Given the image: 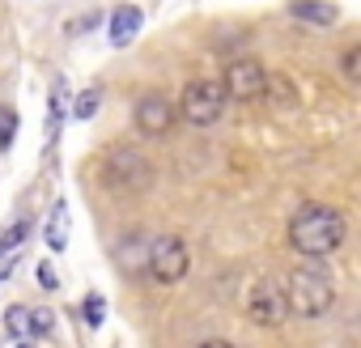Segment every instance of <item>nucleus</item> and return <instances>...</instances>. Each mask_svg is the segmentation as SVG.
Masks as SVG:
<instances>
[{"label":"nucleus","instance_id":"obj_1","mask_svg":"<svg viewBox=\"0 0 361 348\" xmlns=\"http://www.w3.org/2000/svg\"><path fill=\"white\" fill-rule=\"evenodd\" d=\"M344 238H348V221L331 204H306L289 221V247L302 259H327L344 247Z\"/></svg>","mask_w":361,"mask_h":348},{"label":"nucleus","instance_id":"obj_2","mask_svg":"<svg viewBox=\"0 0 361 348\" xmlns=\"http://www.w3.org/2000/svg\"><path fill=\"white\" fill-rule=\"evenodd\" d=\"M285 302H289V314L323 318L336 306V280H331V272L319 268V259H310L306 268H293V276L285 280Z\"/></svg>","mask_w":361,"mask_h":348},{"label":"nucleus","instance_id":"obj_3","mask_svg":"<svg viewBox=\"0 0 361 348\" xmlns=\"http://www.w3.org/2000/svg\"><path fill=\"white\" fill-rule=\"evenodd\" d=\"M192 268V255H188V242L174 238V234H161V238H149L145 242V276L157 280V285H178Z\"/></svg>","mask_w":361,"mask_h":348},{"label":"nucleus","instance_id":"obj_4","mask_svg":"<svg viewBox=\"0 0 361 348\" xmlns=\"http://www.w3.org/2000/svg\"><path fill=\"white\" fill-rule=\"evenodd\" d=\"M149 179H153V166H149L145 153H136V149L115 144V149L102 157V183H106L111 192H145Z\"/></svg>","mask_w":361,"mask_h":348},{"label":"nucleus","instance_id":"obj_5","mask_svg":"<svg viewBox=\"0 0 361 348\" xmlns=\"http://www.w3.org/2000/svg\"><path fill=\"white\" fill-rule=\"evenodd\" d=\"M178 115H183L192 128H213L226 115V89H221V81H192L183 89Z\"/></svg>","mask_w":361,"mask_h":348},{"label":"nucleus","instance_id":"obj_6","mask_svg":"<svg viewBox=\"0 0 361 348\" xmlns=\"http://www.w3.org/2000/svg\"><path fill=\"white\" fill-rule=\"evenodd\" d=\"M247 318L255 327H281L289 318V302H285V285L276 280H259L247 293Z\"/></svg>","mask_w":361,"mask_h":348},{"label":"nucleus","instance_id":"obj_7","mask_svg":"<svg viewBox=\"0 0 361 348\" xmlns=\"http://www.w3.org/2000/svg\"><path fill=\"white\" fill-rule=\"evenodd\" d=\"M221 89H226V98H234V102H251V98H259L264 89H268V73H264V64L259 60H234L230 68H226V81H221Z\"/></svg>","mask_w":361,"mask_h":348},{"label":"nucleus","instance_id":"obj_8","mask_svg":"<svg viewBox=\"0 0 361 348\" xmlns=\"http://www.w3.org/2000/svg\"><path fill=\"white\" fill-rule=\"evenodd\" d=\"M51 327H56V314L51 310H30V306H9L5 310V331H9V340H43V335H51Z\"/></svg>","mask_w":361,"mask_h":348},{"label":"nucleus","instance_id":"obj_9","mask_svg":"<svg viewBox=\"0 0 361 348\" xmlns=\"http://www.w3.org/2000/svg\"><path fill=\"white\" fill-rule=\"evenodd\" d=\"M132 119H136V128H140L145 136H166V132L174 128V106H170L161 94H140Z\"/></svg>","mask_w":361,"mask_h":348},{"label":"nucleus","instance_id":"obj_10","mask_svg":"<svg viewBox=\"0 0 361 348\" xmlns=\"http://www.w3.org/2000/svg\"><path fill=\"white\" fill-rule=\"evenodd\" d=\"M140 9H132V5H123V9H115L111 13V22H106V30H111V43L115 47H128L136 35H140Z\"/></svg>","mask_w":361,"mask_h":348},{"label":"nucleus","instance_id":"obj_11","mask_svg":"<svg viewBox=\"0 0 361 348\" xmlns=\"http://www.w3.org/2000/svg\"><path fill=\"white\" fill-rule=\"evenodd\" d=\"M26 234H30V221H26V217H22V221H13L5 234H0V276L13 268V259H18V251H22Z\"/></svg>","mask_w":361,"mask_h":348},{"label":"nucleus","instance_id":"obj_12","mask_svg":"<svg viewBox=\"0 0 361 348\" xmlns=\"http://www.w3.org/2000/svg\"><path fill=\"white\" fill-rule=\"evenodd\" d=\"M289 13L298 22H310V26H331L336 22V5H327V0H293Z\"/></svg>","mask_w":361,"mask_h":348},{"label":"nucleus","instance_id":"obj_13","mask_svg":"<svg viewBox=\"0 0 361 348\" xmlns=\"http://www.w3.org/2000/svg\"><path fill=\"white\" fill-rule=\"evenodd\" d=\"M47 247L51 251H64L68 247V204L60 200L56 209H51V217H47Z\"/></svg>","mask_w":361,"mask_h":348},{"label":"nucleus","instance_id":"obj_14","mask_svg":"<svg viewBox=\"0 0 361 348\" xmlns=\"http://www.w3.org/2000/svg\"><path fill=\"white\" fill-rule=\"evenodd\" d=\"M102 310H106V297H102V293H90V297L81 302V318H85V327H98V323H102Z\"/></svg>","mask_w":361,"mask_h":348},{"label":"nucleus","instance_id":"obj_15","mask_svg":"<svg viewBox=\"0 0 361 348\" xmlns=\"http://www.w3.org/2000/svg\"><path fill=\"white\" fill-rule=\"evenodd\" d=\"M98 102H102V89H90V94H81V98H77L73 115H77V119H94V115H98Z\"/></svg>","mask_w":361,"mask_h":348},{"label":"nucleus","instance_id":"obj_16","mask_svg":"<svg viewBox=\"0 0 361 348\" xmlns=\"http://www.w3.org/2000/svg\"><path fill=\"white\" fill-rule=\"evenodd\" d=\"M13 123H18V115L5 106V111H0V149H9V140H13Z\"/></svg>","mask_w":361,"mask_h":348},{"label":"nucleus","instance_id":"obj_17","mask_svg":"<svg viewBox=\"0 0 361 348\" xmlns=\"http://www.w3.org/2000/svg\"><path fill=\"white\" fill-rule=\"evenodd\" d=\"M357 68H361V51L353 47V51L344 56V77H348V81H357Z\"/></svg>","mask_w":361,"mask_h":348},{"label":"nucleus","instance_id":"obj_18","mask_svg":"<svg viewBox=\"0 0 361 348\" xmlns=\"http://www.w3.org/2000/svg\"><path fill=\"white\" fill-rule=\"evenodd\" d=\"M39 285H43V289H56V285H60V276H56L51 263H39Z\"/></svg>","mask_w":361,"mask_h":348}]
</instances>
